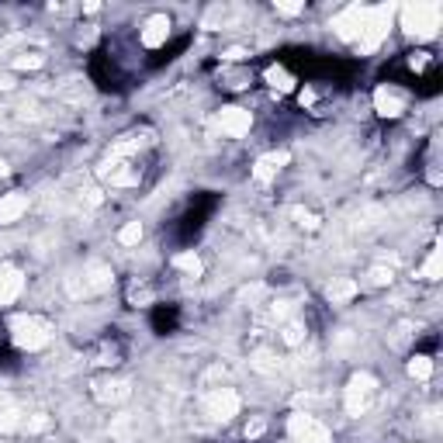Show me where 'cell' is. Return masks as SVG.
<instances>
[{
    "label": "cell",
    "instance_id": "1",
    "mask_svg": "<svg viewBox=\"0 0 443 443\" xmlns=\"http://www.w3.org/2000/svg\"><path fill=\"white\" fill-rule=\"evenodd\" d=\"M440 21H443V8L440 4H405L402 8V28L412 38H422V42L436 38Z\"/></svg>",
    "mask_w": 443,
    "mask_h": 443
},
{
    "label": "cell",
    "instance_id": "2",
    "mask_svg": "<svg viewBox=\"0 0 443 443\" xmlns=\"http://www.w3.org/2000/svg\"><path fill=\"white\" fill-rule=\"evenodd\" d=\"M11 339L21 350H42L52 339V326L38 315H18V319H11Z\"/></svg>",
    "mask_w": 443,
    "mask_h": 443
},
{
    "label": "cell",
    "instance_id": "3",
    "mask_svg": "<svg viewBox=\"0 0 443 443\" xmlns=\"http://www.w3.org/2000/svg\"><path fill=\"white\" fill-rule=\"evenodd\" d=\"M391 14H395V8L391 4H381V8H367V18H364V32H361V38H357V45H361V52H374L381 42H385V35H388V28H391Z\"/></svg>",
    "mask_w": 443,
    "mask_h": 443
},
{
    "label": "cell",
    "instance_id": "4",
    "mask_svg": "<svg viewBox=\"0 0 443 443\" xmlns=\"http://www.w3.org/2000/svg\"><path fill=\"white\" fill-rule=\"evenodd\" d=\"M288 433H291V443H332L329 429L308 412H295L288 419Z\"/></svg>",
    "mask_w": 443,
    "mask_h": 443
},
{
    "label": "cell",
    "instance_id": "5",
    "mask_svg": "<svg viewBox=\"0 0 443 443\" xmlns=\"http://www.w3.org/2000/svg\"><path fill=\"white\" fill-rule=\"evenodd\" d=\"M205 409L215 422H229L232 416H239V395L232 388H215L205 395Z\"/></svg>",
    "mask_w": 443,
    "mask_h": 443
},
{
    "label": "cell",
    "instance_id": "6",
    "mask_svg": "<svg viewBox=\"0 0 443 443\" xmlns=\"http://www.w3.org/2000/svg\"><path fill=\"white\" fill-rule=\"evenodd\" d=\"M378 388V381L371 374H353L350 385H346V412L350 416H361L371 402V391Z\"/></svg>",
    "mask_w": 443,
    "mask_h": 443
},
{
    "label": "cell",
    "instance_id": "7",
    "mask_svg": "<svg viewBox=\"0 0 443 443\" xmlns=\"http://www.w3.org/2000/svg\"><path fill=\"white\" fill-rule=\"evenodd\" d=\"M364 18H367V8L353 4V8H346L343 14H336V18H332V28H336V35H339V38L357 42V38H361V32H364Z\"/></svg>",
    "mask_w": 443,
    "mask_h": 443
},
{
    "label": "cell",
    "instance_id": "8",
    "mask_svg": "<svg viewBox=\"0 0 443 443\" xmlns=\"http://www.w3.org/2000/svg\"><path fill=\"white\" fill-rule=\"evenodd\" d=\"M111 281H115V274H111V267L108 263H87L83 267V291L87 295H101V291H108L111 288Z\"/></svg>",
    "mask_w": 443,
    "mask_h": 443
},
{
    "label": "cell",
    "instance_id": "9",
    "mask_svg": "<svg viewBox=\"0 0 443 443\" xmlns=\"http://www.w3.org/2000/svg\"><path fill=\"white\" fill-rule=\"evenodd\" d=\"M25 288V274L11 263H0V305H11Z\"/></svg>",
    "mask_w": 443,
    "mask_h": 443
},
{
    "label": "cell",
    "instance_id": "10",
    "mask_svg": "<svg viewBox=\"0 0 443 443\" xmlns=\"http://www.w3.org/2000/svg\"><path fill=\"white\" fill-rule=\"evenodd\" d=\"M101 177H108V181H111L115 188L139 184V170H135L132 163H125V159H108V163L101 166Z\"/></svg>",
    "mask_w": 443,
    "mask_h": 443
},
{
    "label": "cell",
    "instance_id": "11",
    "mask_svg": "<svg viewBox=\"0 0 443 443\" xmlns=\"http://www.w3.org/2000/svg\"><path fill=\"white\" fill-rule=\"evenodd\" d=\"M218 125H222V132L225 135H246L249 132V125H253V118H249V111L246 108H225L222 115H218Z\"/></svg>",
    "mask_w": 443,
    "mask_h": 443
},
{
    "label": "cell",
    "instance_id": "12",
    "mask_svg": "<svg viewBox=\"0 0 443 443\" xmlns=\"http://www.w3.org/2000/svg\"><path fill=\"white\" fill-rule=\"evenodd\" d=\"M374 108H378V115H385V118H398V115L405 111V98H402L398 91H391V87H381V91L374 94Z\"/></svg>",
    "mask_w": 443,
    "mask_h": 443
},
{
    "label": "cell",
    "instance_id": "13",
    "mask_svg": "<svg viewBox=\"0 0 443 443\" xmlns=\"http://www.w3.org/2000/svg\"><path fill=\"white\" fill-rule=\"evenodd\" d=\"M25 212H28V194L14 191V194H4V198H0V225L18 222Z\"/></svg>",
    "mask_w": 443,
    "mask_h": 443
},
{
    "label": "cell",
    "instance_id": "14",
    "mask_svg": "<svg viewBox=\"0 0 443 443\" xmlns=\"http://www.w3.org/2000/svg\"><path fill=\"white\" fill-rule=\"evenodd\" d=\"M166 38H170V18H166V14H152V18L146 21V28H142V45L156 49V45H163Z\"/></svg>",
    "mask_w": 443,
    "mask_h": 443
},
{
    "label": "cell",
    "instance_id": "15",
    "mask_svg": "<svg viewBox=\"0 0 443 443\" xmlns=\"http://www.w3.org/2000/svg\"><path fill=\"white\" fill-rule=\"evenodd\" d=\"M94 395H98V402H104V405H118V402H125V398L132 395V385H128V381H98V385H94Z\"/></svg>",
    "mask_w": 443,
    "mask_h": 443
},
{
    "label": "cell",
    "instance_id": "16",
    "mask_svg": "<svg viewBox=\"0 0 443 443\" xmlns=\"http://www.w3.org/2000/svg\"><path fill=\"white\" fill-rule=\"evenodd\" d=\"M288 152H267V156H260L256 159V166H253V177H256V181L263 184V181H271V177L281 170V166H288Z\"/></svg>",
    "mask_w": 443,
    "mask_h": 443
},
{
    "label": "cell",
    "instance_id": "17",
    "mask_svg": "<svg viewBox=\"0 0 443 443\" xmlns=\"http://www.w3.org/2000/svg\"><path fill=\"white\" fill-rule=\"evenodd\" d=\"M329 302H350L353 295H357V281H350V277H339V281H332L329 284Z\"/></svg>",
    "mask_w": 443,
    "mask_h": 443
},
{
    "label": "cell",
    "instance_id": "18",
    "mask_svg": "<svg viewBox=\"0 0 443 443\" xmlns=\"http://www.w3.org/2000/svg\"><path fill=\"white\" fill-rule=\"evenodd\" d=\"M281 339H284L288 346H302V343H305V322H298V319L284 322V329H281Z\"/></svg>",
    "mask_w": 443,
    "mask_h": 443
},
{
    "label": "cell",
    "instance_id": "19",
    "mask_svg": "<svg viewBox=\"0 0 443 443\" xmlns=\"http://www.w3.org/2000/svg\"><path fill=\"white\" fill-rule=\"evenodd\" d=\"M422 277H426V281H440V277H443V256H440V249H433V253L426 256Z\"/></svg>",
    "mask_w": 443,
    "mask_h": 443
},
{
    "label": "cell",
    "instance_id": "20",
    "mask_svg": "<svg viewBox=\"0 0 443 443\" xmlns=\"http://www.w3.org/2000/svg\"><path fill=\"white\" fill-rule=\"evenodd\" d=\"M267 83L274 87V91H291V87H295L291 73H288V69H281V66H271V69H267Z\"/></svg>",
    "mask_w": 443,
    "mask_h": 443
},
{
    "label": "cell",
    "instance_id": "21",
    "mask_svg": "<svg viewBox=\"0 0 443 443\" xmlns=\"http://www.w3.org/2000/svg\"><path fill=\"white\" fill-rule=\"evenodd\" d=\"M173 267H177V271H188L191 277H198V274H201V260H198L194 253H177V256H173Z\"/></svg>",
    "mask_w": 443,
    "mask_h": 443
},
{
    "label": "cell",
    "instance_id": "22",
    "mask_svg": "<svg viewBox=\"0 0 443 443\" xmlns=\"http://www.w3.org/2000/svg\"><path fill=\"white\" fill-rule=\"evenodd\" d=\"M18 426H21V409H14V405L0 409V433H14Z\"/></svg>",
    "mask_w": 443,
    "mask_h": 443
},
{
    "label": "cell",
    "instance_id": "23",
    "mask_svg": "<svg viewBox=\"0 0 443 443\" xmlns=\"http://www.w3.org/2000/svg\"><path fill=\"white\" fill-rule=\"evenodd\" d=\"M249 367L260 371V374H277V371H281V364L271 357V353H256V357L249 361Z\"/></svg>",
    "mask_w": 443,
    "mask_h": 443
},
{
    "label": "cell",
    "instance_id": "24",
    "mask_svg": "<svg viewBox=\"0 0 443 443\" xmlns=\"http://www.w3.org/2000/svg\"><path fill=\"white\" fill-rule=\"evenodd\" d=\"M409 374H412L416 381H426V378L433 374V361H429V357H412V361H409Z\"/></svg>",
    "mask_w": 443,
    "mask_h": 443
},
{
    "label": "cell",
    "instance_id": "25",
    "mask_svg": "<svg viewBox=\"0 0 443 443\" xmlns=\"http://www.w3.org/2000/svg\"><path fill=\"white\" fill-rule=\"evenodd\" d=\"M139 239H142V222H128V225L118 232V242H122V246H139Z\"/></svg>",
    "mask_w": 443,
    "mask_h": 443
},
{
    "label": "cell",
    "instance_id": "26",
    "mask_svg": "<svg viewBox=\"0 0 443 443\" xmlns=\"http://www.w3.org/2000/svg\"><path fill=\"white\" fill-rule=\"evenodd\" d=\"M42 63H45L42 52H21V56L14 59V69H38Z\"/></svg>",
    "mask_w": 443,
    "mask_h": 443
},
{
    "label": "cell",
    "instance_id": "27",
    "mask_svg": "<svg viewBox=\"0 0 443 443\" xmlns=\"http://www.w3.org/2000/svg\"><path fill=\"white\" fill-rule=\"evenodd\" d=\"M291 218H295L302 229H319V218H315L312 212H305V208H295V212H291Z\"/></svg>",
    "mask_w": 443,
    "mask_h": 443
},
{
    "label": "cell",
    "instance_id": "28",
    "mask_svg": "<svg viewBox=\"0 0 443 443\" xmlns=\"http://www.w3.org/2000/svg\"><path fill=\"white\" fill-rule=\"evenodd\" d=\"M25 426H28V433H42V429L49 426V416H45V412H35V416H32Z\"/></svg>",
    "mask_w": 443,
    "mask_h": 443
},
{
    "label": "cell",
    "instance_id": "29",
    "mask_svg": "<svg viewBox=\"0 0 443 443\" xmlns=\"http://www.w3.org/2000/svg\"><path fill=\"white\" fill-rule=\"evenodd\" d=\"M274 8H277V14H288V18L291 14H302V4H291V0H277Z\"/></svg>",
    "mask_w": 443,
    "mask_h": 443
},
{
    "label": "cell",
    "instance_id": "30",
    "mask_svg": "<svg viewBox=\"0 0 443 443\" xmlns=\"http://www.w3.org/2000/svg\"><path fill=\"white\" fill-rule=\"evenodd\" d=\"M222 56H225V59H232V63H239V59H246V56H249V52H246V49H242V45H232V49H225V52H222Z\"/></svg>",
    "mask_w": 443,
    "mask_h": 443
},
{
    "label": "cell",
    "instance_id": "31",
    "mask_svg": "<svg viewBox=\"0 0 443 443\" xmlns=\"http://www.w3.org/2000/svg\"><path fill=\"white\" fill-rule=\"evenodd\" d=\"M371 281H374V284H388V281H391V271H385V267H374V271H371Z\"/></svg>",
    "mask_w": 443,
    "mask_h": 443
},
{
    "label": "cell",
    "instance_id": "32",
    "mask_svg": "<svg viewBox=\"0 0 443 443\" xmlns=\"http://www.w3.org/2000/svg\"><path fill=\"white\" fill-rule=\"evenodd\" d=\"M139 302L146 305V302H152V295H149L146 288H142V291H139V288H132V305H139Z\"/></svg>",
    "mask_w": 443,
    "mask_h": 443
},
{
    "label": "cell",
    "instance_id": "33",
    "mask_svg": "<svg viewBox=\"0 0 443 443\" xmlns=\"http://www.w3.org/2000/svg\"><path fill=\"white\" fill-rule=\"evenodd\" d=\"M260 291H263L260 284H253V288H246V291H242V302H253V298H260Z\"/></svg>",
    "mask_w": 443,
    "mask_h": 443
},
{
    "label": "cell",
    "instance_id": "34",
    "mask_svg": "<svg viewBox=\"0 0 443 443\" xmlns=\"http://www.w3.org/2000/svg\"><path fill=\"white\" fill-rule=\"evenodd\" d=\"M260 433H263V422H260V419L246 426V436H249V440H253V436H260Z\"/></svg>",
    "mask_w": 443,
    "mask_h": 443
},
{
    "label": "cell",
    "instance_id": "35",
    "mask_svg": "<svg viewBox=\"0 0 443 443\" xmlns=\"http://www.w3.org/2000/svg\"><path fill=\"white\" fill-rule=\"evenodd\" d=\"M409 66H412V69H422V66H426V56H422V52H416V56L409 59Z\"/></svg>",
    "mask_w": 443,
    "mask_h": 443
},
{
    "label": "cell",
    "instance_id": "36",
    "mask_svg": "<svg viewBox=\"0 0 443 443\" xmlns=\"http://www.w3.org/2000/svg\"><path fill=\"white\" fill-rule=\"evenodd\" d=\"M4 405H11V398H8V391H0V409Z\"/></svg>",
    "mask_w": 443,
    "mask_h": 443
}]
</instances>
